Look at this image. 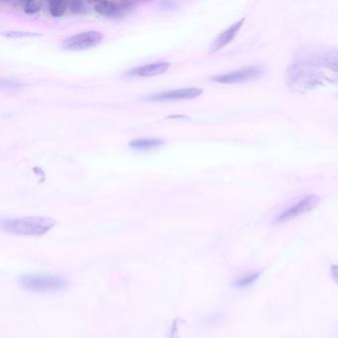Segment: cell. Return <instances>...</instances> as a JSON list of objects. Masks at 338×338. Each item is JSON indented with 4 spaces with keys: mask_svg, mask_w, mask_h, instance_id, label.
<instances>
[{
    "mask_svg": "<svg viewBox=\"0 0 338 338\" xmlns=\"http://www.w3.org/2000/svg\"><path fill=\"white\" fill-rule=\"evenodd\" d=\"M55 225L56 221L54 219L39 216L3 219L1 222L2 230L22 236H41L46 234Z\"/></svg>",
    "mask_w": 338,
    "mask_h": 338,
    "instance_id": "6da1fadb",
    "label": "cell"
},
{
    "mask_svg": "<svg viewBox=\"0 0 338 338\" xmlns=\"http://www.w3.org/2000/svg\"><path fill=\"white\" fill-rule=\"evenodd\" d=\"M20 286L30 292H49L66 289L68 279L55 275H23L19 278Z\"/></svg>",
    "mask_w": 338,
    "mask_h": 338,
    "instance_id": "7a4b0ae2",
    "label": "cell"
},
{
    "mask_svg": "<svg viewBox=\"0 0 338 338\" xmlns=\"http://www.w3.org/2000/svg\"><path fill=\"white\" fill-rule=\"evenodd\" d=\"M102 34L98 31H88L65 39L61 48L68 51H82L97 46L102 41Z\"/></svg>",
    "mask_w": 338,
    "mask_h": 338,
    "instance_id": "3957f363",
    "label": "cell"
},
{
    "mask_svg": "<svg viewBox=\"0 0 338 338\" xmlns=\"http://www.w3.org/2000/svg\"><path fill=\"white\" fill-rule=\"evenodd\" d=\"M320 201H321L320 197H318L315 195H309V196H307V198H305V199L300 200L298 203L293 204L292 207L286 209L281 215H278L274 220V223L275 224L285 223V222L292 220L301 215L309 213L310 210H312L313 208H315L318 206Z\"/></svg>",
    "mask_w": 338,
    "mask_h": 338,
    "instance_id": "277c9868",
    "label": "cell"
},
{
    "mask_svg": "<svg viewBox=\"0 0 338 338\" xmlns=\"http://www.w3.org/2000/svg\"><path fill=\"white\" fill-rule=\"evenodd\" d=\"M264 73H265V69L262 66H253L232 72L229 74L212 77V80H214L215 82L226 83V84L242 83L259 78L264 75Z\"/></svg>",
    "mask_w": 338,
    "mask_h": 338,
    "instance_id": "5b68a950",
    "label": "cell"
},
{
    "mask_svg": "<svg viewBox=\"0 0 338 338\" xmlns=\"http://www.w3.org/2000/svg\"><path fill=\"white\" fill-rule=\"evenodd\" d=\"M201 89L198 88H185L173 90L168 92H158L153 93L146 97L147 100L153 101H163V100H180V99H193L199 97L202 93Z\"/></svg>",
    "mask_w": 338,
    "mask_h": 338,
    "instance_id": "8992f818",
    "label": "cell"
},
{
    "mask_svg": "<svg viewBox=\"0 0 338 338\" xmlns=\"http://www.w3.org/2000/svg\"><path fill=\"white\" fill-rule=\"evenodd\" d=\"M132 3L130 2H109L99 1L93 3L94 10L100 15L108 17H119L125 14L128 10L132 8Z\"/></svg>",
    "mask_w": 338,
    "mask_h": 338,
    "instance_id": "52a82bcc",
    "label": "cell"
},
{
    "mask_svg": "<svg viewBox=\"0 0 338 338\" xmlns=\"http://www.w3.org/2000/svg\"><path fill=\"white\" fill-rule=\"evenodd\" d=\"M170 62L168 61H156L132 69L126 73L129 77H150L164 74L169 70Z\"/></svg>",
    "mask_w": 338,
    "mask_h": 338,
    "instance_id": "ba28073f",
    "label": "cell"
},
{
    "mask_svg": "<svg viewBox=\"0 0 338 338\" xmlns=\"http://www.w3.org/2000/svg\"><path fill=\"white\" fill-rule=\"evenodd\" d=\"M245 18L239 20L238 22H236L235 24L231 25L230 27L227 30L223 31L221 34H219L215 41L213 42V44L209 47V53L214 54L215 52L219 51L220 49L224 48L226 45H228L231 41L234 39V37L237 35V33L240 30V28L242 27L243 23H244Z\"/></svg>",
    "mask_w": 338,
    "mask_h": 338,
    "instance_id": "9c48e42d",
    "label": "cell"
},
{
    "mask_svg": "<svg viewBox=\"0 0 338 338\" xmlns=\"http://www.w3.org/2000/svg\"><path fill=\"white\" fill-rule=\"evenodd\" d=\"M163 144L164 141L161 139L143 138L130 141L129 146L135 150L146 151V150H153L156 148H159Z\"/></svg>",
    "mask_w": 338,
    "mask_h": 338,
    "instance_id": "30bf717a",
    "label": "cell"
},
{
    "mask_svg": "<svg viewBox=\"0 0 338 338\" xmlns=\"http://www.w3.org/2000/svg\"><path fill=\"white\" fill-rule=\"evenodd\" d=\"M48 10L53 17H61L69 10V2L50 1L48 3Z\"/></svg>",
    "mask_w": 338,
    "mask_h": 338,
    "instance_id": "8fae6325",
    "label": "cell"
},
{
    "mask_svg": "<svg viewBox=\"0 0 338 338\" xmlns=\"http://www.w3.org/2000/svg\"><path fill=\"white\" fill-rule=\"evenodd\" d=\"M320 62L326 68L338 71V50L327 52L323 56H321Z\"/></svg>",
    "mask_w": 338,
    "mask_h": 338,
    "instance_id": "7c38bea8",
    "label": "cell"
},
{
    "mask_svg": "<svg viewBox=\"0 0 338 338\" xmlns=\"http://www.w3.org/2000/svg\"><path fill=\"white\" fill-rule=\"evenodd\" d=\"M259 277H260V272H254V273L238 278L234 282L233 285L237 289H245V288L252 286L259 279Z\"/></svg>",
    "mask_w": 338,
    "mask_h": 338,
    "instance_id": "4fadbf2b",
    "label": "cell"
},
{
    "mask_svg": "<svg viewBox=\"0 0 338 338\" xmlns=\"http://www.w3.org/2000/svg\"><path fill=\"white\" fill-rule=\"evenodd\" d=\"M24 12L27 14H36L42 9L43 3L41 1H25L21 3Z\"/></svg>",
    "mask_w": 338,
    "mask_h": 338,
    "instance_id": "5bb4252c",
    "label": "cell"
},
{
    "mask_svg": "<svg viewBox=\"0 0 338 338\" xmlns=\"http://www.w3.org/2000/svg\"><path fill=\"white\" fill-rule=\"evenodd\" d=\"M330 276L332 280L338 284V265H331L330 267Z\"/></svg>",
    "mask_w": 338,
    "mask_h": 338,
    "instance_id": "9a60e30c",
    "label": "cell"
}]
</instances>
